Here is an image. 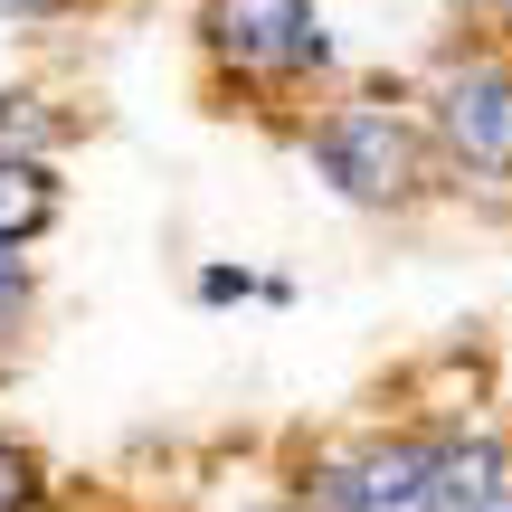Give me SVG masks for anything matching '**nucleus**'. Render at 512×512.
<instances>
[{
    "label": "nucleus",
    "mask_w": 512,
    "mask_h": 512,
    "mask_svg": "<svg viewBox=\"0 0 512 512\" xmlns=\"http://www.w3.org/2000/svg\"><path fill=\"white\" fill-rule=\"evenodd\" d=\"M209 38L238 67H313L323 29L304 19V0H209Z\"/></svg>",
    "instance_id": "nucleus-2"
},
{
    "label": "nucleus",
    "mask_w": 512,
    "mask_h": 512,
    "mask_svg": "<svg viewBox=\"0 0 512 512\" xmlns=\"http://www.w3.org/2000/svg\"><path fill=\"white\" fill-rule=\"evenodd\" d=\"M427 512H503V446L465 437L427 456Z\"/></svg>",
    "instance_id": "nucleus-4"
},
{
    "label": "nucleus",
    "mask_w": 512,
    "mask_h": 512,
    "mask_svg": "<svg viewBox=\"0 0 512 512\" xmlns=\"http://www.w3.org/2000/svg\"><path fill=\"white\" fill-rule=\"evenodd\" d=\"M351 503L361 512H427V446H380L351 465Z\"/></svg>",
    "instance_id": "nucleus-5"
},
{
    "label": "nucleus",
    "mask_w": 512,
    "mask_h": 512,
    "mask_svg": "<svg viewBox=\"0 0 512 512\" xmlns=\"http://www.w3.org/2000/svg\"><path fill=\"white\" fill-rule=\"evenodd\" d=\"M10 143H48V114H38L29 95H0V152Z\"/></svg>",
    "instance_id": "nucleus-7"
},
{
    "label": "nucleus",
    "mask_w": 512,
    "mask_h": 512,
    "mask_svg": "<svg viewBox=\"0 0 512 512\" xmlns=\"http://www.w3.org/2000/svg\"><path fill=\"white\" fill-rule=\"evenodd\" d=\"M446 143L475 171H494V181L512 171V76L503 67H465L446 86Z\"/></svg>",
    "instance_id": "nucleus-3"
},
{
    "label": "nucleus",
    "mask_w": 512,
    "mask_h": 512,
    "mask_svg": "<svg viewBox=\"0 0 512 512\" xmlns=\"http://www.w3.org/2000/svg\"><path fill=\"white\" fill-rule=\"evenodd\" d=\"M313 152H323V171L351 200H408V190H418V152H408V133H399L389 105H342L313 133Z\"/></svg>",
    "instance_id": "nucleus-1"
},
{
    "label": "nucleus",
    "mask_w": 512,
    "mask_h": 512,
    "mask_svg": "<svg viewBox=\"0 0 512 512\" xmlns=\"http://www.w3.org/2000/svg\"><path fill=\"white\" fill-rule=\"evenodd\" d=\"M19 294H29V266H19V256L0 247V323H10V304H19Z\"/></svg>",
    "instance_id": "nucleus-10"
},
{
    "label": "nucleus",
    "mask_w": 512,
    "mask_h": 512,
    "mask_svg": "<svg viewBox=\"0 0 512 512\" xmlns=\"http://www.w3.org/2000/svg\"><path fill=\"white\" fill-rule=\"evenodd\" d=\"M200 294H209V304H228V294H247V275H238V266H209V275H200Z\"/></svg>",
    "instance_id": "nucleus-11"
},
{
    "label": "nucleus",
    "mask_w": 512,
    "mask_h": 512,
    "mask_svg": "<svg viewBox=\"0 0 512 512\" xmlns=\"http://www.w3.org/2000/svg\"><path fill=\"white\" fill-rule=\"evenodd\" d=\"M313 512H361L351 503V465H323V475H313Z\"/></svg>",
    "instance_id": "nucleus-9"
},
{
    "label": "nucleus",
    "mask_w": 512,
    "mask_h": 512,
    "mask_svg": "<svg viewBox=\"0 0 512 512\" xmlns=\"http://www.w3.org/2000/svg\"><path fill=\"white\" fill-rule=\"evenodd\" d=\"M0 10H57V0H0Z\"/></svg>",
    "instance_id": "nucleus-12"
},
{
    "label": "nucleus",
    "mask_w": 512,
    "mask_h": 512,
    "mask_svg": "<svg viewBox=\"0 0 512 512\" xmlns=\"http://www.w3.org/2000/svg\"><path fill=\"white\" fill-rule=\"evenodd\" d=\"M0 512H29V456L0 446Z\"/></svg>",
    "instance_id": "nucleus-8"
},
{
    "label": "nucleus",
    "mask_w": 512,
    "mask_h": 512,
    "mask_svg": "<svg viewBox=\"0 0 512 512\" xmlns=\"http://www.w3.org/2000/svg\"><path fill=\"white\" fill-rule=\"evenodd\" d=\"M48 219H57V190H48V171H38V162H0V247L38 238Z\"/></svg>",
    "instance_id": "nucleus-6"
},
{
    "label": "nucleus",
    "mask_w": 512,
    "mask_h": 512,
    "mask_svg": "<svg viewBox=\"0 0 512 512\" xmlns=\"http://www.w3.org/2000/svg\"><path fill=\"white\" fill-rule=\"evenodd\" d=\"M503 19H512V0H503Z\"/></svg>",
    "instance_id": "nucleus-13"
}]
</instances>
